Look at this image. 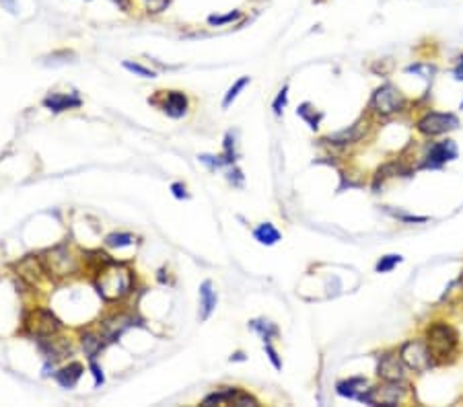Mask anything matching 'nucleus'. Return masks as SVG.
<instances>
[{"instance_id": "f257e3e1", "label": "nucleus", "mask_w": 463, "mask_h": 407, "mask_svg": "<svg viewBox=\"0 0 463 407\" xmlns=\"http://www.w3.org/2000/svg\"><path fill=\"white\" fill-rule=\"evenodd\" d=\"M426 346L433 354L437 364L449 362L455 358L457 348H459V336L457 331L445 323V321H435L426 327Z\"/></svg>"}, {"instance_id": "f03ea898", "label": "nucleus", "mask_w": 463, "mask_h": 407, "mask_svg": "<svg viewBox=\"0 0 463 407\" xmlns=\"http://www.w3.org/2000/svg\"><path fill=\"white\" fill-rule=\"evenodd\" d=\"M132 286V273L124 268H117L116 264H107V268L101 271V278L97 282L99 294L105 300H117L130 293Z\"/></svg>"}, {"instance_id": "7ed1b4c3", "label": "nucleus", "mask_w": 463, "mask_h": 407, "mask_svg": "<svg viewBox=\"0 0 463 407\" xmlns=\"http://www.w3.org/2000/svg\"><path fill=\"white\" fill-rule=\"evenodd\" d=\"M406 103L408 101H406L404 93L397 89L395 85H392V83L381 85L379 89L373 93V97H370V110L377 113V115H381V117H389V115L404 112Z\"/></svg>"}, {"instance_id": "20e7f679", "label": "nucleus", "mask_w": 463, "mask_h": 407, "mask_svg": "<svg viewBox=\"0 0 463 407\" xmlns=\"http://www.w3.org/2000/svg\"><path fill=\"white\" fill-rule=\"evenodd\" d=\"M399 356H402V360L406 364V368H410L414 372H426V370H430L437 364L424 339H408V341H404L402 348H399Z\"/></svg>"}, {"instance_id": "39448f33", "label": "nucleus", "mask_w": 463, "mask_h": 407, "mask_svg": "<svg viewBox=\"0 0 463 407\" xmlns=\"http://www.w3.org/2000/svg\"><path fill=\"white\" fill-rule=\"evenodd\" d=\"M406 384L404 381H383L381 387H375V389H369L361 401L369 403V406H385V407H394L397 406L404 395H406Z\"/></svg>"}, {"instance_id": "423d86ee", "label": "nucleus", "mask_w": 463, "mask_h": 407, "mask_svg": "<svg viewBox=\"0 0 463 407\" xmlns=\"http://www.w3.org/2000/svg\"><path fill=\"white\" fill-rule=\"evenodd\" d=\"M418 132L424 136H440L459 128V117L455 113L428 112L424 113L416 124Z\"/></svg>"}, {"instance_id": "0eeeda50", "label": "nucleus", "mask_w": 463, "mask_h": 407, "mask_svg": "<svg viewBox=\"0 0 463 407\" xmlns=\"http://www.w3.org/2000/svg\"><path fill=\"white\" fill-rule=\"evenodd\" d=\"M25 327L31 336L35 338H52L60 331L62 323L60 319L54 315L52 311H46V309H33L27 319H25Z\"/></svg>"}, {"instance_id": "6e6552de", "label": "nucleus", "mask_w": 463, "mask_h": 407, "mask_svg": "<svg viewBox=\"0 0 463 407\" xmlns=\"http://www.w3.org/2000/svg\"><path fill=\"white\" fill-rule=\"evenodd\" d=\"M455 158H457V144L453 140L435 142L424 157L422 169H440L443 165H447Z\"/></svg>"}, {"instance_id": "1a4fd4ad", "label": "nucleus", "mask_w": 463, "mask_h": 407, "mask_svg": "<svg viewBox=\"0 0 463 407\" xmlns=\"http://www.w3.org/2000/svg\"><path fill=\"white\" fill-rule=\"evenodd\" d=\"M210 403H216V406H239V407H255L257 406V399L254 395L245 393V391H239V389H223L218 393H212L209 397H204L202 406H210Z\"/></svg>"}, {"instance_id": "9d476101", "label": "nucleus", "mask_w": 463, "mask_h": 407, "mask_svg": "<svg viewBox=\"0 0 463 407\" xmlns=\"http://www.w3.org/2000/svg\"><path fill=\"white\" fill-rule=\"evenodd\" d=\"M377 374H379L383 381H404V377H406V364H404L399 354L385 352V354L379 356Z\"/></svg>"}, {"instance_id": "9b49d317", "label": "nucleus", "mask_w": 463, "mask_h": 407, "mask_svg": "<svg viewBox=\"0 0 463 407\" xmlns=\"http://www.w3.org/2000/svg\"><path fill=\"white\" fill-rule=\"evenodd\" d=\"M365 132H367V119H358V122L352 124L348 130L336 132V134H329L325 140L332 142V144H340V146H344V144H354V142H358V140L365 136Z\"/></svg>"}, {"instance_id": "f8f14e48", "label": "nucleus", "mask_w": 463, "mask_h": 407, "mask_svg": "<svg viewBox=\"0 0 463 407\" xmlns=\"http://www.w3.org/2000/svg\"><path fill=\"white\" fill-rule=\"evenodd\" d=\"M44 105H46L49 112H66V110H74V107H81V99L76 95H64V93H52L44 99Z\"/></svg>"}, {"instance_id": "ddd939ff", "label": "nucleus", "mask_w": 463, "mask_h": 407, "mask_svg": "<svg viewBox=\"0 0 463 407\" xmlns=\"http://www.w3.org/2000/svg\"><path fill=\"white\" fill-rule=\"evenodd\" d=\"M163 112L167 113L169 117H173V119L184 117L185 112H187V97H185L184 93H180V90H171V93L167 95V101H165V105H163Z\"/></svg>"}, {"instance_id": "4468645a", "label": "nucleus", "mask_w": 463, "mask_h": 407, "mask_svg": "<svg viewBox=\"0 0 463 407\" xmlns=\"http://www.w3.org/2000/svg\"><path fill=\"white\" fill-rule=\"evenodd\" d=\"M81 377H83V364H78V362H72V364L60 368V370L54 374V379L58 381V384H62L64 389H72L74 384L78 383Z\"/></svg>"}, {"instance_id": "2eb2a0df", "label": "nucleus", "mask_w": 463, "mask_h": 407, "mask_svg": "<svg viewBox=\"0 0 463 407\" xmlns=\"http://www.w3.org/2000/svg\"><path fill=\"white\" fill-rule=\"evenodd\" d=\"M214 309H216V293L212 290V282L206 280L200 286V319L206 321L212 315Z\"/></svg>"}, {"instance_id": "dca6fc26", "label": "nucleus", "mask_w": 463, "mask_h": 407, "mask_svg": "<svg viewBox=\"0 0 463 407\" xmlns=\"http://www.w3.org/2000/svg\"><path fill=\"white\" fill-rule=\"evenodd\" d=\"M367 381L365 379H348V381H342L338 383V393L342 397H348V399H358L367 393Z\"/></svg>"}, {"instance_id": "f3484780", "label": "nucleus", "mask_w": 463, "mask_h": 407, "mask_svg": "<svg viewBox=\"0 0 463 407\" xmlns=\"http://www.w3.org/2000/svg\"><path fill=\"white\" fill-rule=\"evenodd\" d=\"M47 261H49V271H54V273H58V276H64V273H69V271L72 270L70 257L62 249L52 251L49 257H47Z\"/></svg>"}, {"instance_id": "a211bd4d", "label": "nucleus", "mask_w": 463, "mask_h": 407, "mask_svg": "<svg viewBox=\"0 0 463 407\" xmlns=\"http://www.w3.org/2000/svg\"><path fill=\"white\" fill-rule=\"evenodd\" d=\"M254 237L255 241H259L262 245H276L278 241H280V232H278V228L274 225H270V223H264V225H259L254 230Z\"/></svg>"}, {"instance_id": "6ab92c4d", "label": "nucleus", "mask_w": 463, "mask_h": 407, "mask_svg": "<svg viewBox=\"0 0 463 407\" xmlns=\"http://www.w3.org/2000/svg\"><path fill=\"white\" fill-rule=\"evenodd\" d=\"M252 325V329H255L257 334H259V338L264 339V343L266 341H270V339L278 336V327L274 323H270V321H264V319H255L250 323Z\"/></svg>"}, {"instance_id": "aec40b11", "label": "nucleus", "mask_w": 463, "mask_h": 407, "mask_svg": "<svg viewBox=\"0 0 463 407\" xmlns=\"http://www.w3.org/2000/svg\"><path fill=\"white\" fill-rule=\"evenodd\" d=\"M247 85H250V76H243V78H239V81H237V83L233 85L231 89L227 90V95H225V99H223V107L227 110V107L231 105L233 101H235V99L239 97V93L245 89Z\"/></svg>"}, {"instance_id": "412c9836", "label": "nucleus", "mask_w": 463, "mask_h": 407, "mask_svg": "<svg viewBox=\"0 0 463 407\" xmlns=\"http://www.w3.org/2000/svg\"><path fill=\"white\" fill-rule=\"evenodd\" d=\"M83 350H85V354H87L91 360H95L97 354H99V350H101V339L97 338V336H93V334L83 336Z\"/></svg>"}, {"instance_id": "4be33fe9", "label": "nucleus", "mask_w": 463, "mask_h": 407, "mask_svg": "<svg viewBox=\"0 0 463 407\" xmlns=\"http://www.w3.org/2000/svg\"><path fill=\"white\" fill-rule=\"evenodd\" d=\"M402 261H404L402 255H385V257H381V259L377 261L375 270H377V273H387V271L394 270L395 266H399Z\"/></svg>"}, {"instance_id": "5701e85b", "label": "nucleus", "mask_w": 463, "mask_h": 407, "mask_svg": "<svg viewBox=\"0 0 463 407\" xmlns=\"http://www.w3.org/2000/svg\"><path fill=\"white\" fill-rule=\"evenodd\" d=\"M105 243L110 247H128V245L134 243V237L128 235V232H112V235H107Z\"/></svg>"}, {"instance_id": "b1692460", "label": "nucleus", "mask_w": 463, "mask_h": 407, "mask_svg": "<svg viewBox=\"0 0 463 407\" xmlns=\"http://www.w3.org/2000/svg\"><path fill=\"white\" fill-rule=\"evenodd\" d=\"M241 17H243L241 11H231V13H227V15H210L209 25H212V27H221V25H229V23L239 21Z\"/></svg>"}, {"instance_id": "393cba45", "label": "nucleus", "mask_w": 463, "mask_h": 407, "mask_svg": "<svg viewBox=\"0 0 463 407\" xmlns=\"http://www.w3.org/2000/svg\"><path fill=\"white\" fill-rule=\"evenodd\" d=\"M297 113L301 115L303 119H305V122H307V124H309V126H311L313 130H315V128L320 126L322 113H317V115H315V110H311V105H309V103L301 105V107H299V112H297Z\"/></svg>"}, {"instance_id": "a878e982", "label": "nucleus", "mask_w": 463, "mask_h": 407, "mask_svg": "<svg viewBox=\"0 0 463 407\" xmlns=\"http://www.w3.org/2000/svg\"><path fill=\"white\" fill-rule=\"evenodd\" d=\"M385 210L389 214H394L395 218H399L402 223H408V225L410 223H428V216H412V214H406V212H399V210L395 212V210H389V208H385Z\"/></svg>"}, {"instance_id": "bb28decb", "label": "nucleus", "mask_w": 463, "mask_h": 407, "mask_svg": "<svg viewBox=\"0 0 463 407\" xmlns=\"http://www.w3.org/2000/svg\"><path fill=\"white\" fill-rule=\"evenodd\" d=\"M286 101H288V87L284 85V87L280 89V93H278L276 99H274V105H272V110H274L276 115H280V113L284 112V107H286Z\"/></svg>"}, {"instance_id": "cd10ccee", "label": "nucleus", "mask_w": 463, "mask_h": 407, "mask_svg": "<svg viewBox=\"0 0 463 407\" xmlns=\"http://www.w3.org/2000/svg\"><path fill=\"white\" fill-rule=\"evenodd\" d=\"M124 68L130 70V72H134V74H139V76H142V78H153V76H155L153 70L140 66V64H134V62H124Z\"/></svg>"}, {"instance_id": "c85d7f7f", "label": "nucleus", "mask_w": 463, "mask_h": 407, "mask_svg": "<svg viewBox=\"0 0 463 407\" xmlns=\"http://www.w3.org/2000/svg\"><path fill=\"white\" fill-rule=\"evenodd\" d=\"M171 0H146V8L148 13H163L169 6Z\"/></svg>"}, {"instance_id": "c756f323", "label": "nucleus", "mask_w": 463, "mask_h": 407, "mask_svg": "<svg viewBox=\"0 0 463 407\" xmlns=\"http://www.w3.org/2000/svg\"><path fill=\"white\" fill-rule=\"evenodd\" d=\"M264 348H266V354H268L270 362L274 364V368H276V370H280V368H282V362H280V358H278L276 350H274V348L270 346V341H266V343H264Z\"/></svg>"}, {"instance_id": "7c9ffc66", "label": "nucleus", "mask_w": 463, "mask_h": 407, "mask_svg": "<svg viewBox=\"0 0 463 407\" xmlns=\"http://www.w3.org/2000/svg\"><path fill=\"white\" fill-rule=\"evenodd\" d=\"M0 6H2L4 11H8L11 15H17V13H19L17 0H0Z\"/></svg>"}, {"instance_id": "2f4dec72", "label": "nucleus", "mask_w": 463, "mask_h": 407, "mask_svg": "<svg viewBox=\"0 0 463 407\" xmlns=\"http://www.w3.org/2000/svg\"><path fill=\"white\" fill-rule=\"evenodd\" d=\"M171 191H173V196H175V198H180V200H182V198H187V194H185V187L182 185V183H173V185H171Z\"/></svg>"}, {"instance_id": "473e14b6", "label": "nucleus", "mask_w": 463, "mask_h": 407, "mask_svg": "<svg viewBox=\"0 0 463 407\" xmlns=\"http://www.w3.org/2000/svg\"><path fill=\"white\" fill-rule=\"evenodd\" d=\"M453 76H455V81L463 83V56H459V62H457V66L453 68Z\"/></svg>"}, {"instance_id": "72a5a7b5", "label": "nucleus", "mask_w": 463, "mask_h": 407, "mask_svg": "<svg viewBox=\"0 0 463 407\" xmlns=\"http://www.w3.org/2000/svg\"><path fill=\"white\" fill-rule=\"evenodd\" d=\"M91 370H93V377H95V384L99 387V384L103 383V372H101V368H99L97 364H91Z\"/></svg>"}, {"instance_id": "f704fd0d", "label": "nucleus", "mask_w": 463, "mask_h": 407, "mask_svg": "<svg viewBox=\"0 0 463 407\" xmlns=\"http://www.w3.org/2000/svg\"><path fill=\"white\" fill-rule=\"evenodd\" d=\"M229 181L235 183V185H241V183H243V175H241V171H239V169H233L231 173H229Z\"/></svg>"}, {"instance_id": "c9c22d12", "label": "nucleus", "mask_w": 463, "mask_h": 407, "mask_svg": "<svg viewBox=\"0 0 463 407\" xmlns=\"http://www.w3.org/2000/svg\"><path fill=\"white\" fill-rule=\"evenodd\" d=\"M119 8H124V11H128V6H130V0H114Z\"/></svg>"}, {"instance_id": "e433bc0d", "label": "nucleus", "mask_w": 463, "mask_h": 407, "mask_svg": "<svg viewBox=\"0 0 463 407\" xmlns=\"http://www.w3.org/2000/svg\"><path fill=\"white\" fill-rule=\"evenodd\" d=\"M459 286L463 288V271H462V276H459Z\"/></svg>"}, {"instance_id": "4c0bfd02", "label": "nucleus", "mask_w": 463, "mask_h": 407, "mask_svg": "<svg viewBox=\"0 0 463 407\" xmlns=\"http://www.w3.org/2000/svg\"><path fill=\"white\" fill-rule=\"evenodd\" d=\"M462 110H463V103H462Z\"/></svg>"}]
</instances>
